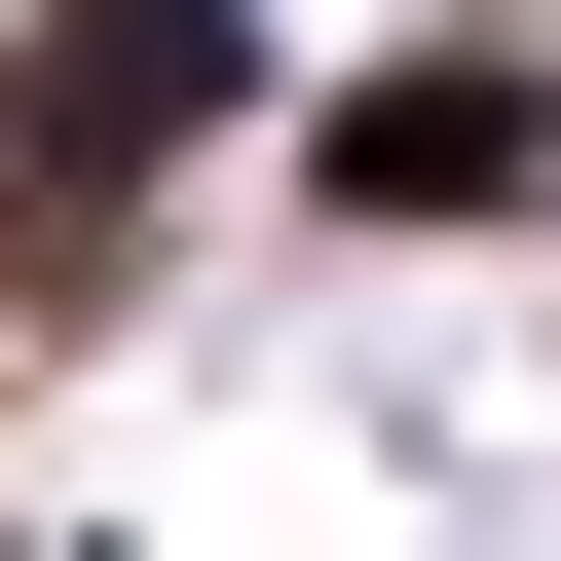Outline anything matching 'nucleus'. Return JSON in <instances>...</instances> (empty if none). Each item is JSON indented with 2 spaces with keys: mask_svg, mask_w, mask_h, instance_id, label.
Returning a JSON list of instances; mask_svg holds the SVG:
<instances>
[{
  "mask_svg": "<svg viewBox=\"0 0 561 561\" xmlns=\"http://www.w3.org/2000/svg\"><path fill=\"white\" fill-rule=\"evenodd\" d=\"M187 76H225V0H76V38H38V187H113Z\"/></svg>",
  "mask_w": 561,
  "mask_h": 561,
  "instance_id": "obj_1",
  "label": "nucleus"
}]
</instances>
